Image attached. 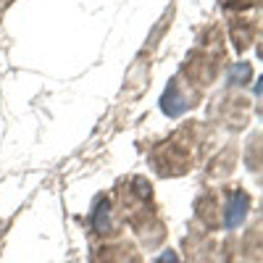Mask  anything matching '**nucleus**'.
<instances>
[{
	"mask_svg": "<svg viewBox=\"0 0 263 263\" xmlns=\"http://www.w3.org/2000/svg\"><path fill=\"white\" fill-rule=\"evenodd\" d=\"M248 211H250V197L245 192H237L229 200V208H227V227H239L245 221Z\"/></svg>",
	"mask_w": 263,
	"mask_h": 263,
	"instance_id": "f257e3e1",
	"label": "nucleus"
}]
</instances>
